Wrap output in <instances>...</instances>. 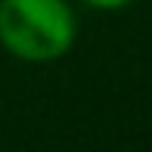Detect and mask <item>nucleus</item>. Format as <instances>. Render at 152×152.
I'll use <instances>...</instances> for the list:
<instances>
[{
	"mask_svg": "<svg viewBox=\"0 0 152 152\" xmlns=\"http://www.w3.org/2000/svg\"><path fill=\"white\" fill-rule=\"evenodd\" d=\"M78 40V12L68 0H0V47L28 65L68 56Z\"/></svg>",
	"mask_w": 152,
	"mask_h": 152,
	"instance_id": "obj_1",
	"label": "nucleus"
},
{
	"mask_svg": "<svg viewBox=\"0 0 152 152\" xmlns=\"http://www.w3.org/2000/svg\"><path fill=\"white\" fill-rule=\"evenodd\" d=\"M78 3H84L87 10H96V12H121L127 6H134L137 0H78Z\"/></svg>",
	"mask_w": 152,
	"mask_h": 152,
	"instance_id": "obj_2",
	"label": "nucleus"
}]
</instances>
